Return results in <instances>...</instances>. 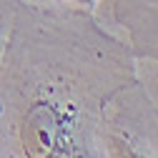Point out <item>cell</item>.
<instances>
[{
	"label": "cell",
	"mask_w": 158,
	"mask_h": 158,
	"mask_svg": "<svg viewBox=\"0 0 158 158\" xmlns=\"http://www.w3.org/2000/svg\"><path fill=\"white\" fill-rule=\"evenodd\" d=\"M0 158H3V156H0Z\"/></svg>",
	"instance_id": "8992f818"
},
{
	"label": "cell",
	"mask_w": 158,
	"mask_h": 158,
	"mask_svg": "<svg viewBox=\"0 0 158 158\" xmlns=\"http://www.w3.org/2000/svg\"><path fill=\"white\" fill-rule=\"evenodd\" d=\"M93 15L123 38L138 60L158 63V0H103Z\"/></svg>",
	"instance_id": "3957f363"
},
{
	"label": "cell",
	"mask_w": 158,
	"mask_h": 158,
	"mask_svg": "<svg viewBox=\"0 0 158 158\" xmlns=\"http://www.w3.org/2000/svg\"><path fill=\"white\" fill-rule=\"evenodd\" d=\"M20 8V0H0V68H3V58L8 50V40L15 25V15Z\"/></svg>",
	"instance_id": "277c9868"
},
{
	"label": "cell",
	"mask_w": 158,
	"mask_h": 158,
	"mask_svg": "<svg viewBox=\"0 0 158 158\" xmlns=\"http://www.w3.org/2000/svg\"><path fill=\"white\" fill-rule=\"evenodd\" d=\"M101 143L106 158H158V98L141 78L106 106Z\"/></svg>",
	"instance_id": "7a4b0ae2"
},
{
	"label": "cell",
	"mask_w": 158,
	"mask_h": 158,
	"mask_svg": "<svg viewBox=\"0 0 158 158\" xmlns=\"http://www.w3.org/2000/svg\"><path fill=\"white\" fill-rule=\"evenodd\" d=\"M138 81V58L93 13L20 0L0 68L3 158H106V106Z\"/></svg>",
	"instance_id": "6da1fadb"
},
{
	"label": "cell",
	"mask_w": 158,
	"mask_h": 158,
	"mask_svg": "<svg viewBox=\"0 0 158 158\" xmlns=\"http://www.w3.org/2000/svg\"><path fill=\"white\" fill-rule=\"evenodd\" d=\"M60 3L70 5V8H78V10H88V13H95L98 5L103 3V0H60Z\"/></svg>",
	"instance_id": "5b68a950"
}]
</instances>
